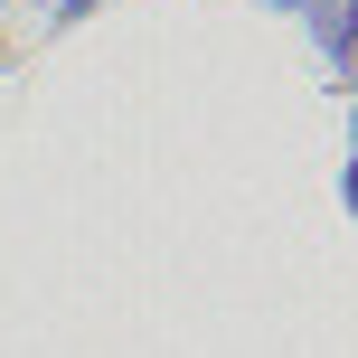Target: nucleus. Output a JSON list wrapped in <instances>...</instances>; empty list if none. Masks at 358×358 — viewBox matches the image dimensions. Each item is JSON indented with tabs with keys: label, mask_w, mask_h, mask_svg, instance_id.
Listing matches in <instances>:
<instances>
[{
	"label": "nucleus",
	"mask_w": 358,
	"mask_h": 358,
	"mask_svg": "<svg viewBox=\"0 0 358 358\" xmlns=\"http://www.w3.org/2000/svg\"><path fill=\"white\" fill-rule=\"evenodd\" d=\"M321 38H330V57H349V0H330V10H321Z\"/></svg>",
	"instance_id": "f257e3e1"
}]
</instances>
